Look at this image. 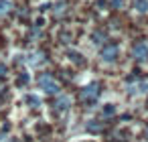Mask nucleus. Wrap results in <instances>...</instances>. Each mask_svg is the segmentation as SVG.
I'll return each mask as SVG.
<instances>
[{
  "label": "nucleus",
  "mask_w": 148,
  "mask_h": 142,
  "mask_svg": "<svg viewBox=\"0 0 148 142\" xmlns=\"http://www.w3.org/2000/svg\"><path fill=\"white\" fill-rule=\"evenodd\" d=\"M37 85H39L45 93H57V91H59V83H57L55 77L49 75V73L39 75V77H37Z\"/></svg>",
  "instance_id": "nucleus-1"
},
{
  "label": "nucleus",
  "mask_w": 148,
  "mask_h": 142,
  "mask_svg": "<svg viewBox=\"0 0 148 142\" xmlns=\"http://www.w3.org/2000/svg\"><path fill=\"white\" fill-rule=\"evenodd\" d=\"M97 95H99V83L97 81H91L89 85H85L81 89V99L83 102H95Z\"/></svg>",
  "instance_id": "nucleus-2"
},
{
  "label": "nucleus",
  "mask_w": 148,
  "mask_h": 142,
  "mask_svg": "<svg viewBox=\"0 0 148 142\" xmlns=\"http://www.w3.org/2000/svg\"><path fill=\"white\" fill-rule=\"evenodd\" d=\"M132 57L140 63H146L148 61V45L146 43H136L132 47Z\"/></svg>",
  "instance_id": "nucleus-3"
},
{
  "label": "nucleus",
  "mask_w": 148,
  "mask_h": 142,
  "mask_svg": "<svg viewBox=\"0 0 148 142\" xmlns=\"http://www.w3.org/2000/svg\"><path fill=\"white\" fill-rule=\"evenodd\" d=\"M99 57H101V61H108V63L114 61L118 57V47L116 45H103L99 51Z\"/></svg>",
  "instance_id": "nucleus-4"
},
{
  "label": "nucleus",
  "mask_w": 148,
  "mask_h": 142,
  "mask_svg": "<svg viewBox=\"0 0 148 142\" xmlns=\"http://www.w3.org/2000/svg\"><path fill=\"white\" fill-rule=\"evenodd\" d=\"M25 61H27L29 65H33V67H39V65L45 63V53H43V51H35V53H31Z\"/></svg>",
  "instance_id": "nucleus-5"
},
{
  "label": "nucleus",
  "mask_w": 148,
  "mask_h": 142,
  "mask_svg": "<svg viewBox=\"0 0 148 142\" xmlns=\"http://www.w3.org/2000/svg\"><path fill=\"white\" fill-rule=\"evenodd\" d=\"M69 106H71V97H69V95H61V97H59V99L55 102V108H57L59 112H63V110H67Z\"/></svg>",
  "instance_id": "nucleus-6"
},
{
  "label": "nucleus",
  "mask_w": 148,
  "mask_h": 142,
  "mask_svg": "<svg viewBox=\"0 0 148 142\" xmlns=\"http://www.w3.org/2000/svg\"><path fill=\"white\" fill-rule=\"evenodd\" d=\"M10 8H12V4L8 0H0V16H6L10 12Z\"/></svg>",
  "instance_id": "nucleus-7"
},
{
  "label": "nucleus",
  "mask_w": 148,
  "mask_h": 142,
  "mask_svg": "<svg viewBox=\"0 0 148 142\" xmlns=\"http://www.w3.org/2000/svg\"><path fill=\"white\" fill-rule=\"evenodd\" d=\"M134 6L138 12H146L148 10V0H134Z\"/></svg>",
  "instance_id": "nucleus-8"
},
{
  "label": "nucleus",
  "mask_w": 148,
  "mask_h": 142,
  "mask_svg": "<svg viewBox=\"0 0 148 142\" xmlns=\"http://www.w3.org/2000/svg\"><path fill=\"white\" fill-rule=\"evenodd\" d=\"M25 99H27V104H29L31 108H39V106H41V99H39V95H27Z\"/></svg>",
  "instance_id": "nucleus-9"
},
{
  "label": "nucleus",
  "mask_w": 148,
  "mask_h": 142,
  "mask_svg": "<svg viewBox=\"0 0 148 142\" xmlns=\"http://www.w3.org/2000/svg\"><path fill=\"white\" fill-rule=\"evenodd\" d=\"M53 12H55L57 16H61V14L65 12V4H63V2H59V4H57V6L53 8Z\"/></svg>",
  "instance_id": "nucleus-10"
},
{
  "label": "nucleus",
  "mask_w": 148,
  "mask_h": 142,
  "mask_svg": "<svg viewBox=\"0 0 148 142\" xmlns=\"http://www.w3.org/2000/svg\"><path fill=\"white\" fill-rule=\"evenodd\" d=\"M103 114H106V116H112V114H114V106H112V104H108V108L103 110Z\"/></svg>",
  "instance_id": "nucleus-11"
},
{
  "label": "nucleus",
  "mask_w": 148,
  "mask_h": 142,
  "mask_svg": "<svg viewBox=\"0 0 148 142\" xmlns=\"http://www.w3.org/2000/svg\"><path fill=\"white\" fill-rule=\"evenodd\" d=\"M4 75H6V65H4V63H0V79H2Z\"/></svg>",
  "instance_id": "nucleus-12"
},
{
  "label": "nucleus",
  "mask_w": 148,
  "mask_h": 142,
  "mask_svg": "<svg viewBox=\"0 0 148 142\" xmlns=\"http://www.w3.org/2000/svg\"><path fill=\"white\" fill-rule=\"evenodd\" d=\"M114 6L118 8V6H122V0H114Z\"/></svg>",
  "instance_id": "nucleus-13"
}]
</instances>
